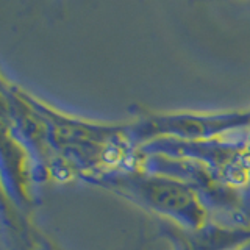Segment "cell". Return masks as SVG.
<instances>
[{"label": "cell", "instance_id": "cell-1", "mask_svg": "<svg viewBox=\"0 0 250 250\" xmlns=\"http://www.w3.org/2000/svg\"><path fill=\"white\" fill-rule=\"evenodd\" d=\"M227 178L233 185H242L247 180V170L244 167H241L239 164L233 163L231 166L227 169Z\"/></svg>", "mask_w": 250, "mask_h": 250}, {"label": "cell", "instance_id": "cell-2", "mask_svg": "<svg viewBox=\"0 0 250 250\" xmlns=\"http://www.w3.org/2000/svg\"><path fill=\"white\" fill-rule=\"evenodd\" d=\"M52 174H53L55 178L61 180V182H64V180L70 178V172L62 163H53L52 164Z\"/></svg>", "mask_w": 250, "mask_h": 250}]
</instances>
